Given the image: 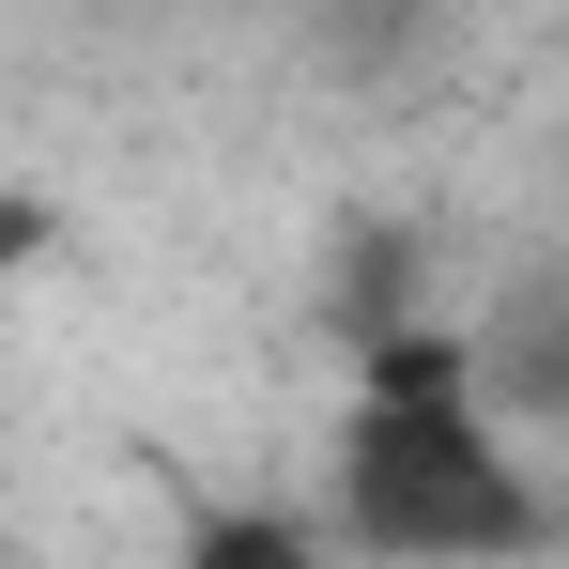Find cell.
Masks as SVG:
<instances>
[{
    "label": "cell",
    "instance_id": "obj_1",
    "mask_svg": "<svg viewBox=\"0 0 569 569\" xmlns=\"http://www.w3.org/2000/svg\"><path fill=\"white\" fill-rule=\"evenodd\" d=\"M339 539L385 569H508L539 539V477L508 462L492 400L447 339H385L339 431Z\"/></svg>",
    "mask_w": 569,
    "mask_h": 569
},
{
    "label": "cell",
    "instance_id": "obj_2",
    "mask_svg": "<svg viewBox=\"0 0 569 569\" xmlns=\"http://www.w3.org/2000/svg\"><path fill=\"white\" fill-rule=\"evenodd\" d=\"M308 16H323V47H339V62H385V47H400V31H431L447 0H308Z\"/></svg>",
    "mask_w": 569,
    "mask_h": 569
}]
</instances>
